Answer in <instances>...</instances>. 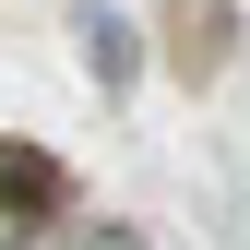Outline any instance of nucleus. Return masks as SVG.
<instances>
[{"instance_id": "nucleus-1", "label": "nucleus", "mask_w": 250, "mask_h": 250, "mask_svg": "<svg viewBox=\"0 0 250 250\" xmlns=\"http://www.w3.org/2000/svg\"><path fill=\"white\" fill-rule=\"evenodd\" d=\"M83 60H96V83H131V24L96 12V24H83Z\"/></svg>"}, {"instance_id": "nucleus-2", "label": "nucleus", "mask_w": 250, "mask_h": 250, "mask_svg": "<svg viewBox=\"0 0 250 250\" xmlns=\"http://www.w3.org/2000/svg\"><path fill=\"white\" fill-rule=\"evenodd\" d=\"M0 191H12V203H60V167H36V155H12V167H0Z\"/></svg>"}]
</instances>
